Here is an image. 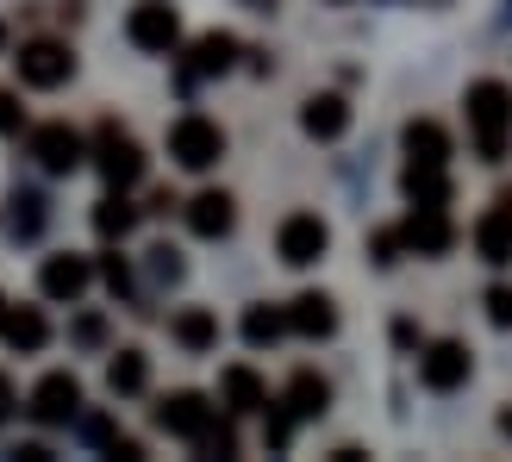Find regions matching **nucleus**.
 <instances>
[{"label": "nucleus", "mask_w": 512, "mask_h": 462, "mask_svg": "<svg viewBox=\"0 0 512 462\" xmlns=\"http://www.w3.org/2000/svg\"><path fill=\"white\" fill-rule=\"evenodd\" d=\"M169 338L188 356H207V350H219V319L207 313V306H182V313L169 319Z\"/></svg>", "instance_id": "nucleus-20"}, {"label": "nucleus", "mask_w": 512, "mask_h": 462, "mask_svg": "<svg viewBox=\"0 0 512 462\" xmlns=\"http://www.w3.org/2000/svg\"><path fill=\"white\" fill-rule=\"evenodd\" d=\"M400 188H406V200H413V207H450V200H456L444 163H406Z\"/></svg>", "instance_id": "nucleus-19"}, {"label": "nucleus", "mask_w": 512, "mask_h": 462, "mask_svg": "<svg viewBox=\"0 0 512 462\" xmlns=\"http://www.w3.org/2000/svg\"><path fill=\"white\" fill-rule=\"evenodd\" d=\"M213 419H219V406H207V394H194V388H175L157 406V431H169V438H182V444H200Z\"/></svg>", "instance_id": "nucleus-9"}, {"label": "nucleus", "mask_w": 512, "mask_h": 462, "mask_svg": "<svg viewBox=\"0 0 512 462\" xmlns=\"http://www.w3.org/2000/svg\"><path fill=\"white\" fill-rule=\"evenodd\" d=\"M281 406H288L294 419H325V406H331V381L313 375V369H300L288 381V394H281Z\"/></svg>", "instance_id": "nucleus-23"}, {"label": "nucleus", "mask_w": 512, "mask_h": 462, "mask_svg": "<svg viewBox=\"0 0 512 462\" xmlns=\"http://www.w3.org/2000/svg\"><path fill=\"white\" fill-rule=\"evenodd\" d=\"M125 38H132L144 57H175V44H182V13H175L169 0H138L132 19H125Z\"/></svg>", "instance_id": "nucleus-3"}, {"label": "nucleus", "mask_w": 512, "mask_h": 462, "mask_svg": "<svg viewBox=\"0 0 512 462\" xmlns=\"http://www.w3.org/2000/svg\"><path fill=\"white\" fill-rule=\"evenodd\" d=\"M150 275H157V281H169V288H175V281H182V250L157 244V250H150Z\"/></svg>", "instance_id": "nucleus-30"}, {"label": "nucleus", "mask_w": 512, "mask_h": 462, "mask_svg": "<svg viewBox=\"0 0 512 462\" xmlns=\"http://www.w3.org/2000/svg\"><path fill=\"white\" fill-rule=\"evenodd\" d=\"M25 125V113H19V94H0V138L7 132H19Z\"/></svg>", "instance_id": "nucleus-34"}, {"label": "nucleus", "mask_w": 512, "mask_h": 462, "mask_svg": "<svg viewBox=\"0 0 512 462\" xmlns=\"http://www.w3.org/2000/svg\"><path fill=\"white\" fill-rule=\"evenodd\" d=\"M194 450H200V456H238V425H232V419H213L207 438H200Z\"/></svg>", "instance_id": "nucleus-28"}, {"label": "nucleus", "mask_w": 512, "mask_h": 462, "mask_svg": "<svg viewBox=\"0 0 512 462\" xmlns=\"http://www.w3.org/2000/svg\"><path fill=\"white\" fill-rule=\"evenodd\" d=\"M32 419L50 425V431L75 425V419H82V381H75L69 369H50L38 388H32Z\"/></svg>", "instance_id": "nucleus-8"}, {"label": "nucleus", "mask_w": 512, "mask_h": 462, "mask_svg": "<svg viewBox=\"0 0 512 462\" xmlns=\"http://www.w3.org/2000/svg\"><path fill=\"white\" fill-rule=\"evenodd\" d=\"M275 250H281L288 269H306V263H319V256L331 250V225L319 213H288L281 231H275Z\"/></svg>", "instance_id": "nucleus-7"}, {"label": "nucleus", "mask_w": 512, "mask_h": 462, "mask_svg": "<svg viewBox=\"0 0 512 462\" xmlns=\"http://www.w3.org/2000/svg\"><path fill=\"white\" fill-rule=\"evenodd\" d=\"M300 132L306 138H319V144H338L350 132V100L344 94H313L300 107Z\"/></svg>", "instance_id": "nucleus-16"}, {"label": "nucleus", "mask_w": 512, "mask_h": 462, "mask_svg": "<svg viewBox=\"0 0 512 462\" xmlns=\"http://www.w3.org/2000/svg\"><path fill=\"white\" fill-rule=\"evenodd\" d=\"M7 413H13V381L0 375V419H7Z\"/></svg>", "instance_id": "nucleus-37"}, {"label": "nucleus", "mask_w": 512, "mask_h": 462, "mask_svg": "<svg viewBox=\"0 0 512 462\" xmlns=\"http://www.w3.org/2000/svg\"><path fill=\"white\" fill-rule=\"evenodd\" d=\"M169 207H182V200H175L169 188H157V194H150V207H144V213H169Z\"/></svg>", "instance_id": "nucleus-36"}, {"label": "nucleus", "mask_w": 512, "mask_h": 462, "mask_svg": "<svg viewBox=\"0 0 512 462\" xmlns=\"http://www.w3.org/2000/svg\"><path fill=\"white\" fill-rule=\"evenodd\" d=\"M100 338H107V319H100V313H82V319H75V344H100Z\"/></svg>", "instance_id": "nucleus-33"}, {"label": "nucleus", "mask_w": 512, "mask_h": 462, "mask_svg": "<svg viewBox=\"0 0 512 462\" xmlns=\"http://www.w3.org/2000/svg\"><path fill=\"white\" fill-rule=\"evenodd\" d=\"M13 69H19L25 88H63L75 75V50L63 38H32V44L13 50Z\"/></svg>", "instance_id": "nucleus-5"}, {"label": "nucleus", "mask_w": 512, "mask_h": 462, "mask_svg": "<svg viewBox=\"0 0 512 462\" xmlns=\"http://www.w3.org/2000/svg\"><path fill=\"white\" fill-rule=\"evenodd\" d=\"M281 331H288V306H250L244 313V344L250 350H269Z\"/></svg>", "instance_id": "nucleus-26"}, {"label": "nucleus", "mask_w": 512, "mask_h": 462, "mask_svg": "<svg viewBox=\"0 0 512 462\" xmlns=\"http://www.w3.org/2000/svg\"><path fill=\"white\" fill-rule=\"evenodd\" d=\"M0 50H7V25H0Z\"/></svg>", "instance_id": "nucleus-39"}, {"label": "nucleus", "mask_w": 512, "mask_h": 462, "mask_svg": "<svg viewBox=\"0 0 512 462\" xmlns=\"http://www.w3.org/2000/svg\"><path fill=\"white\" fill-rule=\"evenodd\" d=\"M369 250H375V263H381V269H388V263H400V250H406V244H400V225L375 231V238H369Z\"/></svg>", "instance_id": "nucleus-32"}, {"label": "nucleus", "mask_w": 512, "mask_h": 462, "mask_svg": "<svg viewBox=\"0 0 512 462\" xmlns=\"http://www.w3.org/2000/svg\"><path fill=\"white\" fill-rule=\"evenodd\" d=\"M469 369H475V356H469V344H456V338H438V344L419 350V381L431 394H456L469 381Z\"/></svg>", "instance_id": "nucleus-10"}, {"label": "nucleus", "mask_w": 512, "mask_h": 462, "mask_svg": "<svg viewBox=\"0 0 512 462\" xmlns=\"http://www.w3.org/2000/svg\"><path fill=\"white\" fill-rule=\"evenodd\" d=\"M169 157H175V169L207 175V169L225 157V132H219L207 113H182V119L169 125Z\"/></svg>", "instance_id": "nucleus-2"}, {"label": "nucleus", "mask_w": 512, "mask_h": 462, "mask_svg": "<svg viewBox=\"0 0 512 462\" xmlns=\"http://www.w3.org/2000/svg\"><path fill=\"white\" fill-rule=\"evenodd\" d=\"M25 150L38 157V169H50V175H75L88 163V138L75 132V125H63V119H50V125H32V138H25Z\"/></svg>", "instance_id": "nucleus-6"}, {"label": "nucleus", "mask_w": 512, "mask_h": 462, "mask_svg": "<svg viewBox=\"0 0 512 462\" xmlns=\"http://www.w3.org/2000/svg\"><path fill=\"white\" fill-rule=\"evenodd\" d=\"M88 281H94V263H88V256H75V250L44 256V269H38L44 300H82V294H88Z\"/></svg>", "instance_id": "nucleus-12"}, {"label": "nucleus", "mask_w": 512, "mask_h": 462, "mask_svg": "<svg viewBox=\"0 0 512 462\" xmlns=\"http://www.w3.org/2000/svg\"><path fill=\"white\" fill-rule=\"evenodd\" d=\"M94 169L107 175V188H138L144 182V150H138V138L119 132V125L107 119L94 132Z\"/></svg>", "instance_id": "nucleus-4"}, {"label": "nucleus", "mask_w": 512, "mask_h": 462, "mask_svg": "<svg viewBox=\"0 0 512 462\" xmlns=\"http://www.w3.org/2000/svg\"><path fill=\"white\" fill-rule=\"evenodd\" d=\"M400 244L413 256H450L456 244V225H450V207H413L400 225Z\"/></svg>", "instance_id": "nucleus-11"}, {"label": "nucleus", "mask_w": 512, "mask_h": 462, "mask_svg": "<svg viewBox=\"0 0 512 462\" xmlns=\"http://www.w3.org/2000/svg\"><path fill=\"white\" fill-rule=\"evenodd\" d=\"M294 425H300V419H294L281 400L263 406V444H269V450H288V444H294Z\"/></svg>", "instance_id": "nucleus-27"}, {"label": "nucleus", "mask_w": 512, "mask_h": 462, "mask_svg": "<svg viewBox=\"0 0 512 462\" xmlns=\"http://www.w3.org/2000/svg\"><path fill=\"white\" fill-rule=\"evenodd\" d=\"M100 281H107V288L125 300L132 294V269H125V256H100Z\"/></svg>", "instance_id": "nucleus-31"}, {"label": "nucleus", "mask_w": 512, "mask_h": 462, "mask_svg": "<svg viewBox=\"0 0 512 462\" xmlns=\"http://www.w3.org/2000/svg\"><path fill=\"white\" fill-rule=\"evenodd\" d=\"M500 431H506V438H512V413H506V419H500Z\"/></svg>", "instance_id": "nucleus-38"}, {"label": "nucleus", "mask_w": 512, "mask_h": 462, "mask_svg": "<svg viewBox=\"0 0 512 462\" xmlns=\"http://www.w3.org/2000/svg\"><path fill=\"white\" fill-rule=\"evenodd\" d=\"M107 456H125V462H144V444H138V438H119V431H113V444H107Z\"/></svg>", "instance_id": "nucleus-35"}, {"label": "nucleus", "mask_w": 512, "mask_h": 462, "mask_svg": "<svg viewBox=\"0 0 512 462\" xmlns=\"http://www.w3.org/2000/svg\"><path fill=\"white\" fill-rule=\"evenodd\" d=\"M232 63H238V38H232V32H207V38H194L188 82H207V75H225Z\"/></svg>", "instance_id": "nucleus-21"}, {"label": "nucleus", "mask_w": 512, "mask_h": 462, "mask_svg": "<svg viewBox=\"0 0 512 462\" xmlns=\"http://www.w3.org/2000/svg\"><path fill=\"white\" fill-rule=\"evenodd\" d=\"M232 225H238V200L225 188H207V194L188 200V231L194 238H232Z\"/></svg>", "instance_id": "nucleus-15"}, {"label": "nucleus", "mask_w": 512, "mask_h": 462, "mask_svg": "<svg viewBox=\"0 0 512 462\" xmlns=\"http://www.w3.org/2000/svg\"><path fill=\"white\" fill-rule=\"evenodd\" d=\"M0 338H7L13 350H44L50 344V319L38 313V306H0Z\"/></svg>", "instance_id": "nucleus-18"}, {"label": "nucleus", "mask_w": 512, "mask_h": 462, "mask_svg": "<svg viewBox=\"0 0 512 462\" xmlns=\"http://www.w3.org/2000/svg\"><path fill=\"white\" fill-rule=\"evenodd\" d=\"M481 306H488V319H494L500 331H512V281H494V288L481 294Z\"/></svg>", "instance_id": "nucleus-29"}, {"label": "nucleus", "mask_w": 512, "mask_h": 462, "mask_svg": "<svg viewBox=\"0 0 512 462\" xmlns=\"http://www.w3.org/2000/svg\"><path fill=\"white\" fill-rule=\"evenodd\" d=\"M0 306H7V300H0Z\"/></svg>", "instance_id": "nucleus-41"}, {"label": "nucleus", "mask_w": 512, "mask_h": 462, "mask_svg": "<svg viewBox=\"0 0 512 462\" xmlns=\"http://www.w3.org/2000/svg\"><path fill=\"white\" fill-rule=\"evenodd\" d=\"M219 400H225V413H232V419H250V413H263V406H269V381L256 375L250 363H232V369H219Z\"/></svg>", "instance_id": "nucleus-13"}, {"label": "nucleus", "mask_w": 512, "mask_h": 462, "mask_svg": "<svg viewBox=\"0 0 512 462\" xmlns=\"http://www.w3.org/2000/svg\"><path fill=\"white\" fill-rule=\"evenodd\" d=\"M463 119H469L475 157H481V163H506V150H512V88L494 82V75L469 82V94H463Z\"/></svg>", "instance_id": "nucleus-1"}, {"label": "nucleus", "mask_w": 512, "mask_h": 462, "mask_svg": "<svg viewBox=\"0 0 512 462\" xmlns=\"http://www.w3.org/2000/svg\"><path fill=\"white\" fill-rule=\"evenodd\" d=\"M400 144H406V163H450V132L438 119H406Z\"/></svg>", "instance_id": "nucleus-22"}, {"label": "nucleus", "mask_w": 512, "mask_h": 462, "mask_svg": "<svg viewBox=\"0 0 512 462\" xmlns=\"http://www.w3.org/2000/svg\"><path fill=\"white\" fill-rule=\"evenodd\" d=\"M288 331H300V338H331V331H338V300L331 294H294L288 300Z\"/></svg>", "instance_id": "nucleus-17"}, {"label": "nucleus", "mask_w": 512, "mask_h": 462, "mask_svg": "<svg viewBox=\"0 0 512 462\" xmlns=\"http://www.w3.org/2000/svg\"><path fill=\"white\" fill-rule=\"evenodd\" d=\"M475 250H481V263H494V269L512 263V194H500L494 207L475 219Z\"/></svg>", "instance_id": "nucleus-14"}, {"label": "nucleus", "mask_w": 512, "mask_h": 462, "mask_svg": "<svg viewBox=\"0 0 512 462\" xmlns=\"http://www.w3.org/2000/svg\"><path fill=\"white\" fill-rule=\"evenodd\" d=\"M107 388L125 400V394H144L150 388V356L144 350H119L113 363H107Z\"/></svg>", "instance_id": "nucleus-25"}, {"label": "nucleus", "mask_w": 512, "mask_h": 462, "mask_svg": "<svg viewBox=\"0 0 512 462\" xmlns=\"http://www.w3.org/2000/svg\"><path fill=\"white\" fill-rule=\"evenodd\" d=\"M132 225H138V207H132V200H125V188H113V194H107V200H100V207H94V231H100V238H107V244L132 238Z\"/></svg>", "instance_id": "nucleus-24"}, {"label": "nucleus", "mask_w": 512, "mask_h": 462, "mask_svg": "<svg viewBox=\"0 0 512 462\" xmlns=\"http://www.w3.org/2000/svg\"><path fill=\"white\" fill-rule=\"evenodd\" d=\"M250 7H263V0H250Z\"/></svg>", "instance_id": "nucleus-40"}]
</instances>
